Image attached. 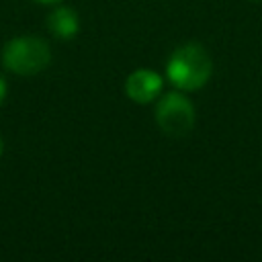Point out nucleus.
<instances>
[{
	"label": "nucleus",
	"mask_w": 262,
	"mask_h": 262,
	"mask_svg": "<svg viewBox=\"0 0 262 262\" xmlns=\"http://www.w3.org/2000/svg\"><path fill=\"white\" fill-rule=\"evenodd\" d=\"M51 63V49L45 39L18 35L2 47V66L16 76H35Z\"/></svg>",
	"instance_id": "2"
},
{
	"label": "nucleus",
	"mask_w": 262,
	"mask_h": 262,
	"mask_svg": "<svg viewBox=\"0 0 262 262\" xmlns=\"http://www.w3.org/2000/svg\"><path fill=\"white\" fill-rule=\"evenodd\" d=\"M45 27H47V31L55 39L70 41L80 31V18H78V12L74 8H70V6H57V8H53L47 14Z\"/></svg>",
	"instance_id": "5"
},
{
	"label": "nucleus",
	"mask_w": 262,
	"mask_h": 262,
	"mask_svg": "<svg viewBox=\"0 0 262 262\" xmlns=\"http://www.w3.org/2000/svg\"><path fill=\"white\" fill-rule=\"evenodd\" d=\"M35 2H39V4H57L61 0H35Z\"/></svg>",
	"instance_id": "7"
},
{
	"label": "nucleus",
	"mask_w": 262,
	"mask_h": 262,
	"mask_svg": "<svg viewBox=\"0 0 262 262\" xmlns=\"http://www.w3.org/2000/svg\"><path fill=\"white\" fill-rule=\"evenodd\" d=\"M213 74V59L205 45L196 41H188L178 45L168 61H166V78L168 82L182 92L201 90Z\"/></svg>",
	"instance_id": "1"
},
{
	"label": "nucleus",
	"mask_w": 262,
	"mask_h": 262,
	"mask_svg": "<svg viewBox=\"0 0 262 262\" xmlns=\"http://www.w3.org/2000/svg\"><path fill=\"white\" fill-rule=\"evenodd\" d=\"M194 121H196L194 104L182 90H172L158 96L156 123L164 135L184 137L192 131Z\"/></svg>",
	"instance_id": "3"
},
{
	"label": "nucleus",
	"mask_w": 262,
	"mask_h": 262,
	"mask_svg": "<svg viewBox=\"0 0 262 262\" xmlns=\"http://www.w3.org/2000/svg\"><path fill=\"white\" fill-rule=\"evenodd\" d=\"M162 90H164V78L147 68L133 70L125 80V94L131 102L137 104H149L158 100Z\"/></svg>",
	"instance_id": "4"
},
{
	"label": "nucleus",
	"mask_w": 262,
	"mask_h": 262,
	"mask_svg": "<svg viewBox=\"0 0 262 262\" xmlns=\"http://www.w3.org/2000/svg\"><path fill=\"white\" fill-rule=\"evenodd\" d=\"M2 149H4V143H2V137H0V156H2Z\"/></svg>",
	"instance_id": "8"
},
{
	"label": "nucleus",
	"mask_w": 262,
	"mask_h": 262,
	"mask_svg": "<svg viewBox=\"0 0 262 262\" xmlns=\"http://www.w3.org/2000/svg\"><path fill=\"white\" fill-rule=\"evenodd\" d=\"M6 94H8V84H6V80L0 76V106H2V102L6 100Z\"/></svg>",
	"instance_id": "6"
},
{
	"label": "nucleus",
	"mask_w": 262,
	"mask_h": 262,
	"mask_svg": "<svg viewBox=\"0 0 262 262\" xmlns=\"http://www.w3.org/2000/svg\"><path fill=\"white\" fill-rule=\"evenodd\" d=\"M254 2H262V0H254Z\"/></svg>",
	"instance_id": "9"
}]
</instances>
